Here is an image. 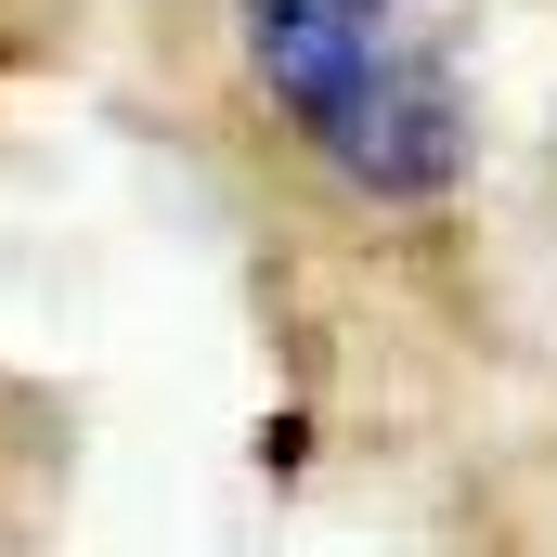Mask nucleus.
Wrapping results in <instances>:
<instances>
[{
	"label": "nucleus",
	"mask_w": 557,
	"mask_h": 557,
	"mask_svg": "<svg viewBox=\"0 0 557 557\" xmlns=\"http://www.w3.org/2000/svg\"><path fill=\"white\" fill-rule=\"evenodd\" d=\"M247 117L350 208H441L480 156V0H221Z\"/></svg>",
	"instance_id": "1"
}]
</instances>
